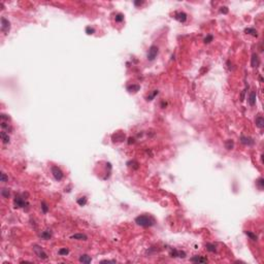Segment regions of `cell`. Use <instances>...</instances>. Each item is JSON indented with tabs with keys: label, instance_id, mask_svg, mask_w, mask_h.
<instances>
[{
	"label": "cell",
	"instance_id": "6da1fadb",
	"mask_svg": "<svg viewBox=\"0 0 264 264\" xmlns=\"http://www.w3.org/2000/svg\"><path fill=\"white\" fill-rule=\"evenodd\" d=\"M135 223L141 227H151L155 224V220L151 216L141 215V216H138L135 218Z\"/></svg>",
	"mask_w": 264,
	"mask_h": 264
},
{
	"label": "cell",
	"instance_id": "7a4b0ae2",
	"mask_svg": "<svg viewBox=\"0 0 264 264\" xmlns=\"http://www.w3.org/2000/svg\"><path fill=\"white\" fill-rule=\"evenodd\" d=\"M158 52H159V49H158L157 45H152L150 49H149V52H148V55H147V58L149 61H154L155 58L157 57L158 55Z\"/></svg>",
	"mask_w": 264,
	"mask_h": 264
},
{
	"label": "cell",
	"instance_id": "3957f363",
	"mask_svg": "<svg viewBox=\"0 0 264 264\" xmlns=\"http://www.w3.org/2000/svg\"><path fill=\"white\" fill-rule=\"evenodd\" d=\"M51 170H52V173H53V175H54V177H55L56 181H61V179L63 178L64 174H63L62 170H61L58 166H52Z\"/></svg>",
	"mask_w": 264,
	"mask_h": 264
},
{
	"label": "cell",
	"instance_id": "277c9868",
	"mask_svg": "<svg viewBox=\"0 0 264 264\" xmlns=\"http://www.w3.org/2000/svg\"><path fill=\"white\" fill-rule=\"evenodd\" d=\"M33 251H34V253L36 254V256L38 257V258H40V259H47V255H46V253L42 250V248H40L39 246H37V245H34L33 246Z\"/></svg>",
	"mask_w": 264,
	"mask_h": 264
},
{
	"label": "cell",
	"instance_id": "5b68a950",
	"mask_svg": "<svg viewBox=\"0 0 264 264\" xmlns=\"http://www.w3.org/2000/svg\"><path fill=\"white\" fill-rule=\"evenodd\" d=\"M10 30V23L8 20H6L5 18H1V31L4 34H7Z\"/></svg>",
	"mask_w": 264,
	"mask_h": 264
},
{
	"label": "cell",
	"instance_id": "8992f818",
	"mask_svg": "<svg viewBox=\"0 0 264 264\" xmlns=\"http://www.w3.org/2000/svg\"><path fill=\"white\" fill-rule=\"evenodd\" d=\"M14 203H15V207H25L26 205H28V203H27V201H26V199H24V198H22L21 196H16L15 197V200H14Z\"/></svg>",
	"mask_w": 264,
	"mask_h": 264
},
{
	"label": "cell",
	"instance_id": "52a82bcc",
	"mask_svg": "<svg viewBox=\"0 0 264 264\" xmlns=\"http://www.w3.org/2000/svg\"><path fill=\"white\" fill-rule=\"evenodd\" d=\"M174 18H175L178 22L184 23V22H186V20H187V14H185V13H183V11H179V13H176V14L174 15Z\"/></svg>",
	"mask_w": 264,
	"mask_h": 264
},
{
	"label": "cell",
	"instance_id": "ba28073f",
	"mask_svg": "<svg viewBox=\"0 0 264 264\" xmlns=\"http://www.w3.org/2000/svg\"><path fill=\"white\" fill-rule=\"evenodd\" d=\"M241 142L244 143V145H246V146H252V145H254L255 141H254L253 138H251V137L242 135V136H241Z\"/></svg>",
	"mask_w": 264,
	"mask_h": 264
},
{
	"label": "cell",
	"instance_id": "9c48e42d",
	"mask_svg": "<svg viewBox=\"0 0 264 264\" xmlns=\"http://www.w3.org/2000/svg\"><path fill=\"white\" fill-rule=\"evenodd\" d=\"M251 64H252V67H258L260 65V59H259V56L256 54V53H254V54L252 55Z\"/></svg>",
	"mask_w": 264,
	"mask_h": 264
},
{
	"label": "cell",
	"instance_id": "30bf717a",
	"mask_svg": "<svg viewBox=\"0 0 264 264\" xmlns=\"http://www.w3.org/2000/svg\"><path fill=\"white\" fill-rule=\"evenodd\" d=\"M171 257H179V258H185L186 257V253L183 251H177V250H172L170 252Z\"/></svg>",
	"mask_w": 264,
	"mask_h": 264
},
{
	"label": "cell",
	"instance_id": "8fae6325",
	"mask_svg": "<svg viewBox=\"0 0 264 264\" xmlns=\"http://www.w3.org/2000/svg\"><path fill=\"white\" fill-rule=\"evenodd\" d=\"M256 98H257V93H256L255 91L251 92V94H250V96H249V99H248L250 105L254 106V105L256 104Z\"/></svg>",
	"mask_w": 264,
	"mask_h": 264
},
{
	"label": "cell",
	"instance_id": "7c38bea8",
	"mask_svg": "<svg viewBox=\"0 0 264 264\" xmlns=\"http://www.w3.org/2000/svg\"><path fill=\"white\" fill-rule=\"evenodd\" d=\"M71 238H74V239H77V241H87L88 236L86 234H83V233H77V234L71 235Z\"/></svg>",
	"mask_w": 264,
	"mask_h": 264
},
{
	"label": "cell",
	"instance_id": "4fadbf2b",
	"mask_svg": "<svg viewBox=\"0 0 264 264\" xmlns=\"http://www.w3.org/2000/svg\"><path fill=\"white\" fill-rule=\"evenodd\" d=\"M255 122H256V126H257L258 128L262 129V128L264 127V119H263V117H262V116H260V115H259V116L256 118Z\"/></svg>",
	"mask_w": 264,
	"mask_h": 264
},
{
	"label": "cell",
	"instance_id": "5bb4252c",
	"mask_svg": "<svg viewBox=\"0 0 264 264\" xmlns=\"http://www.w3.org/2000/svg\"><path fill=\"white\" fill-rule=\"evenodd\" d=\"M191 261L192 262H196V263H206L207 262V259H205V258H203V257H201V256H194V257H192L191 258Z\"/></svg>",
	"mask_w": 264,
	"mask_h": 264
},
{
	"label": "cell",
	"instance_id": "9a60e30c",
	"mask_svg": "<svg viewBox=\"0 0 264 264\" xmlns=\"http://www.w3.org/2000/svg\"><path fill=\"white\" fill-rule=\"evenodd\" d=\"M51 236H52V232H51V230H45V231H43L41 234H40V237L42 239H44V241H46V239H50L51 238Z\"/></svg>",
	"mask_w": 264,
	"mask_h": 264
},
{
	"label": "cell",
	"instance_id": "2e32d148",
	"mask_svg": "<svg viewBox=\"0 0 264 264\" xmlns=\"http://www.w3.org/2000/svg\"><path fill=\"white\" fill-rule=\"evenodd\" d=\"M0 137H1V139L3 140V143H8V142H9V136H8V133H6L5 131H2L1 133H0Z\"/></svg>",
	"mask_w": 264,
	"mask_h": 264
},
{
	"label": "cell",
	"instance_id": "e0dca14e",
	"mask_svg": "<svg viewBox=\"0 0 264 264\" xmlns=\"http://www.w3.org/2000/svg\"><path fill=\"white\" fill-rule=\"evenodd\" d=\"M91 261H92V258L88 255H82L80 257V262H82V263H90Z\"/></svg>",
	"mask_w": 264,
	"mask_h": 264
},
{
	"label": "cell",
	"instance_id": "ac0fdd59",
	"mask_svg": "<svg viewBox=\"0 0 264 264\" xmlns=\"http://www.w3.org/2000/svg\"><path fill=\"white\" fill-rule=\"evenodd\" d=\"M245 32L247 33V34H251V35H253V36H258V32H257V30L256 29H254V28H247L246 30H245Z\"/></svg>",
	"mask_w": 264,
	"mask_h": 264
},
{
	"label": "cell",
	"instance_id": "d6986e66",
	"mask_svg": "<svg viewBox=\"0 0 264 264\" xmlns=\"http://www.w3.org/2000/svg\"><path fill=\"white\" fill-rule=\"evenodd\" d=\"M205 248H206V250L208 251V252H212V253H214V252H216V246L215 245H213V244H206L205 245Z\"/></svg>",
	"mask_w": 264,
	"mask_h": 264
},
{
	"label": "cell",
	"instance_id": "ffe728a7",
	"mask_svg": "<svg viewBox=\"0 0 264 264\" xmlns=\"http://www.w3.org/2000/svg\"><path fill=\"white\" fill-rule=\"evenodd\" d=\"M245 233L250 237V238H251L252 241H257V239H258L257 235H256V234H254V233H253V232H251V231H245Z\"/></svg>",
	"mask_w": 264,
	"mask_h": 264
},
{
	"label": "cell",
	"instance_id": "44dd1931",
	"mask_svg": "<svg viewBox=\"0 0 264 264\" xmlns=\"http://www.w3.org/2000/svg\"><path fill=\"white\" fill-rule=\"evenodd\" d=\"M127 89H128L129 92H137L139 90V86L138 85H136V86H134V85L133 86H129Z\"/></svg>",
	"mask_w": 264,
	"mask_h": 264
},
{
	"label": "cell",
	"instance_id": "7402d4cb",
	"mask_svg": "<svg viewBox=\"0 0 264 264\" xmlns=\"http://www.w3.org/2000/svg\"><path fill=\"white\" fill-rule=\"evenodd\" d=\"M77 203L80 204L81 206H84L86 203H87V198L84 196V197H81V198H78L77 199Z\"/></svg>",
	"mask_w": 264,
	"mask_h": 264
},
{
	"label": "cell",
	"instance_id": "603a6c76",
	"mask_svg": "<svg viewBox=\"0 0 264 264\" xmlns=\"http://www.w3.org/2000/svg\"><path fill=\"white\" fill-rule=\"evenodd\" d=\"M233 146H234V143H233V141L230 140V139L227 140L226 143H225V147H226L227 150H232V149H233Z\"/></svg>",
	"mask_w": 264,
	"mask_h": 264
},
{
	"label": "cell",
	"instance_id": "cb8c5ba5",
	"mask_svg": "<svg viewBox=\"0 0 264 264\" xmlns=\"http://www.w3.org/2000/svg\"><path fill=\"white\" fill-rule=\"evenodd\" d=\"M41 209H42V212H43L44 214H46V213L49 212V206H47V204H46L44 201L41 202Z\"/></svg>",
	"mask_w": 264,
	"mask_h": 264
},
{
	"label": "cell",
	"instance_id": "d4e9b609",
	"mask_svg": "<svg viewBox=\"0 0 264 264\" xmlns=\"http://www.w3.org/2000/svg\"><path fill=\"white\" fill-rule=\"evenodd\" d=\"M58 253H59V255H61V256H66V255L69 253V250L66 249V248H65V249H60Z\"/></svg>",
	"mask_w": 264,
	"mask_h": 264
},
{
	"label": "cell",
	"instance_id": "484cf974",
	"mask_svg": "<svg viewBox=\"0 0 264 264\" xmlns=\"http://www.w3.org/2000/svg\"><path fill=\"white\" fill-rule=\"evenodd\" d=\"M115 20H116V22H123V21H124V15H122V14L116 15Z\"/></svg>",
	"mask_w": 264,
	"mask_h": 264
},
{
	"label": "cell",
	"instance_id": "4316f807",
	"mask_svg": "<svg viewBox=\"0 0 264 264\" xmlns=\"http://www.w3.org/2000/svg\"><path fill=\"white\" fill-rule=\"evenodd\" d=\"M1 195H2L3 197H5V198H8V197H9V191H8L7 189H2Z\"/></svg>",
	"mask_w": 264,
	"mask_h": 264
},
{
	"label": "cell",
	"instance_id": "83f0119b",
	"mask_svg": "<svg viewBox=\"0 0 264 264\" xmlns=\"http://www.w3.org/2000/svg\"><path fill=\"white\" fill-rule=\"evenodd\" d=\"M257 185L259 186V188L262 190L263 189V186H264V182H263V177H260L258 181H257Z\"/></svg>",
	"mask_w": 264,
	"mask_h": 264
},
{
	"label": "cell",
	"instance_id": "f1b7e54d",
	"mask_svg": "<svg viewBox=\"0 0 264 264\" xmlns=\"http://www.w3.org/2000/svg\"><path fill=\"white\" fill-rule=\"evenodd\" d=\"M94 32H95V29L92 28V27H90V26H88V27L86 28V33H87V34L90 35V34H93Z\"/></svg>",
	"mask_w": 264,
	"mask_h": 264
},
{
	"label": "cell",
	"instance_id": "f546056e",
	"mask_svg": "<svg viewBox=\"0 0 264 264\" xmlns=\"http://www.w3.org/2000/svg\"><path fill=\"white\" fill-rule=\"evenodd\" d=\"M213 39H214V36H213V35H207V36L204 38V42H205V43H209Z\"/></svg>",
	"mask_w": 264,
	"mask_h": 264
},
{
	"label": "cell",
	"instance_id": "4dcf8cb0",
	"mask_svg": "<svg viewBox=\"0 0 264 264\" xmlns=\"http://www.w3.org/2000/svg\"><path fill=\"white\" fill-rule=\"evenodd\" d=\"M157 94H158V91L156 90V91H154V93H153V94H152L151 96H149V97H148V99H147V100H149V101L153 100V98H154V97H155V96H156Z\"/></svg>",
	"mask_w": 264,
	"mask_h": 264
},
{
	"label": "cell",
	"instance_id": "1f68e13d",
	"mask_svg": "<svg viewBox=\"0 0 264 264\" xmlns=\"http://www.w3.org/2000/svg\"><path fill=\"white\" fill-rule=\"evenodd\" d=\"M1 182H3V183L7 182V176H6V174H5L4 172L1 173Z\"/></svg>",
	"mask_w": 264,
	"mask_h": 264
},
{
	"label": "cell",
	"instance_id": "d6a6232c",
	"mask_svg": "<svg viewBox=\"0 0 264 264\" xmlns=\"http://www.w3.org/2000/svg\"><path fill=\"white\" fill-rule=\"evenodd\" d=\"M0 118H1V120H2V121H4V120H5V121H8V119H9V118H8V116H6V115H4V114H1Z\"/></svg>",
	"mask_w": 264,
	"mask_h": 264
},
{
	"label": "cell",
	"instance_id": "836d02e7",
	"mask_svg": "<svg viewBox=\"0 0 264 264\" xmlns=\"http://www.w3.org/2000/svg\"><path fill=\"white\" fill-rule=\"evenodd\" d=\"M145 2L143 1H134V5L135 6H140V5H142Z\"/></svg>",
	"mask_w": 264,
	"mask_h": 264
},
{
	"label": "cell",
	"instance_id": "e575fe53",
	"mask_svg": "<svg viewBox=\"0 0 264 264\" xmlns=\"http://www.w3.org/2000/svg\"><path fill=\"white\" fill-rule=\"evenodd\" d=\"M221 13H223V14H227V13H228V8H227L226 6L221 7Z\"/></svg>",
	"mask_w": 264,
	"mask_h": 264
}]
</instances>
